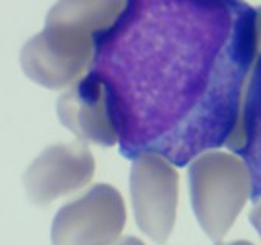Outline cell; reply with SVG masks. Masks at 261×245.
<instances>
[{"label":"cell","instance_id":"6da1fadb","mask_svg":"<svg viewBox=\"0 0 261 245\" xmlns=\"http://www.w3.org/2000/svg\"><path fill=\"white\" fill-rule=\"evenodd\" d=\"M259 14L235 0H134L98 38L120 152L185 166L228 147L258 178ZM240 157V159H241Z\"/></svg>","mask_w":261,"mask_h":245},{"label":"cell","instance_id":"7a4b0ae2","mask_svg":"<svg viewBox=\"0 0 261 245\" xmlns=\"http://www.w3.org/2000/svg\"><path fill=\"white\" fill-rule=\"evenodd\" d=\"M126 2H59L44 29L20 51L23 73L36 84L59 90L90 69L96 41L117 20Z\"/></svg>","mask_w":261,"mask_h":245},{"label":"cell","instance_id":"3957f363","mask_svg":"<svg viewBox=\"0 0 261 245\" xmlns=\"http://www.w3.org/2000/svg\"><path fill=\"white\" fill-rule=\"evenodd\" d=\"M188 180L194 216L216 243L232 228L253 191L258 193V178L246 162L222 150L196 157Z\"/></svg>","mask_w":261,"mask_h":245},{"label":"cell","instance_id":"277c9868","mask_svg":"<svg viewBox=\"0 0 261 245\" xmlns=\"http://www.w3.org/2000/svg\"><path fill=\"white\" fill-rule=\"evenodd\" d=\"M136 222L157 245H165L174 224L179 199V172L163 157L140 154L129 175Z\"/></svg>","mask_w":261,"mask_h":245},{"label":"cell","instance_id":"5b68a950","mask_svg":"<svg viewBox=\"0 0 261 245\" xmlns=\"http://www.w3.org/2000/svg\"><path fill=\"white\" fill-rule=\"evenodd\" d=\"M124 225L126 206L120 191L100 183L56 212L51 245H112Z\"/></svg>","mask_w":261,"mask_h":245},{"label":"cell","instance_id":"8992f818","mask_svg":"<svg viewBox=\"0 0 261 245\" xmlns=\"http://www.w3.org/2000/svg\"><path fill=\"white\" fill-rule=\"evenodd\" d=\"M95 174L90 149L81 143L53 144L45 147L23 177L28 199L38 206H50L59 197L84 188Z\"/></svg>","mask_w":261,"mask_h":245},{"label":"cell","instance_id":"52a82bcc","mask_svg":"<svg viewBox=\"0 0 261 245\" xmlns=\"http://www.w3.org/2000/svg\"><path fill=\"white\" fill-rule=\"evenodd\" d=\"M59 121L81 141L112 147L118 143L108 88L93 72L64 91L56 104Z\"/></svg>","mask_w":261,"mask_h":245},{"label":"cell","instance_id":"ba28073f","mask_svg":"<svg viewBox=\"0 0 261 245\" xmlns=\"http://www.w3.org/2000/svg\"><path fill=\"white\" fill-rule=\"evenodd\" d=\"M112 245H145V243H143V240H140L136 236H124V237L115 240Z\"/></svg>","mask_w":261,"mask_h":245},{"label":"cell","instance_id":"9c48e42d","mask_svg":"<svg viewBox=\"0 0 261 245\" xmlns=\"http://www.w3.org/2000/svg\"><path fill=\"white\" fill-rule=\"evenodd\" d=\"M216 245H253V243L249 242V240H233V242H225V243L218 242Z\"/></svg>","mask_w":261,"mask_h":245}]
</instances>
